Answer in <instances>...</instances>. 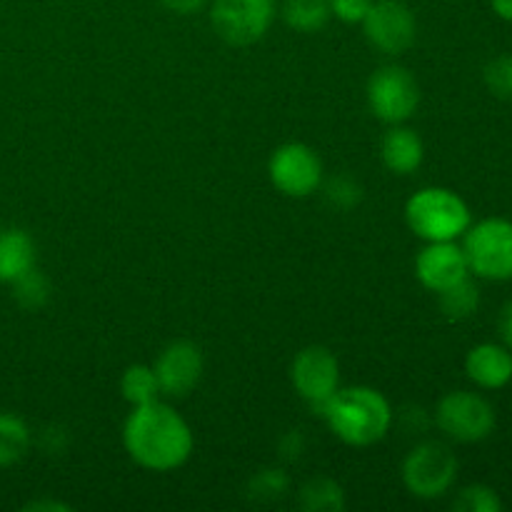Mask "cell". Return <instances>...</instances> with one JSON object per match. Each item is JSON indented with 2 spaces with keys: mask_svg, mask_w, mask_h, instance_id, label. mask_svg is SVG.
Listing matches in <instances>:
<instances>
[{
  "mask_svg": "<svg viewBox=\"0 0 512 512\" xmlns=\"http://www.w3.org/2000/svg\"><path fill=\"white\" fill-rule=\"evenodd\" d=\"M440 310L448 320L460 323V320L473 318L480 305V290L470 278H463L460 283L440 290Z\"/></svg>",
  "mask_w": 512,
  "mask_h": 512,
  "instance_id": "d6986e66",
  "label": "cell"
},
{
  "mask_svg": "<svg viewBox=\"0 0 512 512\" xmlns=\"http://www.w3.org/2000/svg\"><path fill=\"white\" fill-rule=\"evenodd\" d=\"M468 273L470 268L463 248H458L453 240L430 243L428 248L420 250L418 260H415V275L433 293L460 283L463 278H468Z\"/></svg>",
  "mask_w": 512,
  "mask_h": 512,
  "instance_id": "4fadbf2b",
  "label": "cell"
},
{
  "mask_svg": "<svg viewBox=\"0 0 512 512\" xmlns=\"http://www.w3.org/2000/svg\"><path fill=\"white\" fill-rule=\"evenodd\" d=\"M205 3H208V0H163L165 8L173 10V13H178V15L198 13V10H203Z\"/></svg>",
  "mask_w": 512,
  "mask_h": 512,
  "instance_id": "83f0119b",
  "label": "cell"
},
{
  "mask_svg": "<svg viewBox=\"0 0 512 512\" xmlns=\"http://www.w3.org/2000/svg\"><path fill=\"white\" fill-rule=\"evenodd\" d=\"M490 3H493V10L498 18L512 23V0H490Z\"/></svg>",
  "mask_w": 512,
  "mask_h": 512,
  "instance_id": "4dcf8cb0",
  "label": "cell"
},
{
  "mask_svg": "<svg viewBox=\"0 0 512 512\" xmlns=\"http://www.w3.org/2000/svg\"><path fill=\"white\" fill-rule=\"evenodd\" d=\"M210 20L225 43L253 45L273 25L275 0H215Z\"/></svg>",
  "mask_w": 512,
  "mask_h": 512,
  "instance_id": "ba28073f",
  "label": "cell"
},
{
  "mask_svg": "<svg viewBox=\"0 0 512 512\" xmlns=\"http://www.w3.org/2000/svg\"><path fill=\"white\" fill-rule=\"evenodd\" d=\"M323 418L343 443L368 448L385 438L393 425V410L383 393L358 385V388L338 390L325 408Z\"/></svg>",
  "mask_w": 512,
  "mask_h": 512,
  "instance_id": "7a4b0ae2",
  "label": "cell"
},
{
  "mask_svg": "<svg viewBox=\"0 0 512 512\" xmlns=\"http://www.w3.org/2000/svg\"><path fill=\"white\" fill-rule=\"evenodd\" d=\"M300 508L305 512H343L345 493L335 480L313 478L300 490Z\"/></svg>",
  "mask_w": 512,
  "mask_h": 512,
  "instance_id": "ffe728a7",
  "label": "cell"
},
{
  "mask_svg": "<svg viewBox=\"0 0 512 512\" xmlns=\"http://www.w3.org/2000/svg\"><path fill=\"white\" fill-rule=\"evenodd\" d=\"M325 198H328L335 208L348 210L360 203L363 188H360V183H355L353 178H348V175H338V178H333L325 185Z\"/></svg>",
  "mask_w": 512,
  "mask_h": 512,
  "instance_id": "484cf974",
  "label": "cell"
},
{
  "mask_svg": "<svg viewBox=\"0 0 512 512\" xmlns=\"http://www.w3.org/2000/svg\"><path fill=\"white\" fill-rule=\"evenodd\" d=\"M330 0H285V23L300 33H318L330 20Z\"/></svg>",
  "mask_w": 512,
  "mask_h": 512,
  "instance_id": "ac0fdd59",
  "label": "cell"
},
{
  "mask_svg": "<svg viewBox=\"0 0 512 512\" xmlns=\"http://www.w3.org/2000/svg\"><path fill=\"white\" fill-rule=\"evenodd\" d=\"M120 390H123V398L133 408L155 403L160 398L158 378H155V370L148 368V365H130L123 373V380H120Z\"/></svg>",
  "mask_w": 512,
  "mask_h": 512,
  "instance_id": "44dd1931",
  "label": "cell"
},
{
  "mask_svg": "<svg viewBox=\"0 0 512 512\" xmlns=\"http://www.w3.org/2000/svg\"><path fill=\"white\" fill-rule=\"evenodd\" d=\"M420 88L413 73L400 65H385L368 83V105L383 123H403L418 110Z\"/></svg>",
  "mask_w": 512,
  "mask_h": 512,
  "instance_id": "9c48e42d",
  "label": "cell"
},
{
  "mask_svg": "<svg viewBox=\"0 0 512 512\" xmlns=\"http://www.w3.org/2000/svg\"><path fill=\"white\" fill-rule=\"evenodd\" d=\"M458 478V458L438 440L418 445L403 463V483L415 498H443Z\"/></svg>",
  "mask_w": 512,
  "mask_h": 512,
  "instance_id": "5b68a950",
  "label": "cell"
},
{
  "mask_svg": "<svg viewBox=\"0 0 512 512\" xmlns=\"http://www.w3.org/2000/svg\"><path fill=\"white\" fill-rule=\"evenodd\" d=\"M373 0H330V13L343 23H363Z\"/></svg>",
  "mask_w": 512,
  "mask_h": 512,
  "instance_id": "4316f807",
  "label": "cell"
},
{
  "mask_svg": "<svg viewBox=\"0 0 512 512\" xmlns=\"http://www.w3.org/2000/svg\"><path fill=\"white\" fill-rule=\"evenodd\" d=\"M35 268V243L25 230H0V283L13 285L20 275Z\"/></svg>",
  "mask_w": 512,
  "mask_h": 512,
  "instance_id": "2e32d148",
  "label": "cell"
},
{
  "mask_svg": "<svg viewBox=\"0 0 512 512\" xmlns=\"http://www.w3.org/2000/svg\"><path fill=\"white\" fill-rule=\"evenodd\" d=\"M48 295H50L48 278H45L43 273H38L35 268L28 270L25 275H20V278L13 283V298L28 310L43 308Z\"/></svg>",
  "mask_w": 512,
  "mask_h": 512,
  "instance_id": "7402d4cb",
  "label": "cell"
},
{
  "mask_svg": "<svg viewBox=\"0 0 512 512\" xmlns=\"http://www.w3.org/2000/svg\"><path fill=\"white\" fill-rule=\"evenodd\" d=\"M485 85L498 100L512 103V55H498L485 65Z\"/></svg>",
  "mask_w": 512,
  "mask_h": 512,
  "instance_id": "cb8c5ba5",
  "label": "cell"
},
{
  "mask_svg": "<svg viewBox=\"0 0 512 512\" xmlns=\"http://www.w3.org/2000/svg\"><path fill=\"white\" fill-rule=\"evenodd\" d=\"M498 328H500V338H503L505 345H508V348L512 350V300L508 305H505L503 313H500Z\"/></svg>",
  "mask_w": 512,
  "mask_h": 512,
  "instance_id": "f1b7e54d",
  "label": "cell"
},
{
  "mask_svg": "<svg viewBox=\"0 0 512 512\" xmlns=\"http://www.w3.org/2000/svg\"><path fill=\"white\" fill-rule=\"evenodd\" d=\"M365 38L380 53L400 55L415 43V15L403 0H378L370 5L368 15L363 20Z\"/></svg>",
  "mask_w": 512,
  "mask_h": 512,
  "instance_id": "8fae6325",
  "label": "cell"
},
{
  "mask_svg": "<svg viewBox=\"0 0 512 512\" xmlns=\"http://www.w3.org/2000/svg\"><path fill=\"white\" fill-rule=\"evenodd\" d=\"M123 443L140 468L155 473L180 468L193 453V433L188 423L160 400L133 408L125 420Z\"/></svg>",
  "mask_w": 512,
  "mask_h": 512,
  "instance_id": "6da1fadb",
  "label": "cell"
},
{
  "mask_svg": "<svg viewBox=\"0 0 512 512\" xmlns=\"http://www.w3.org/2000/svg\"><path fill=\"white\" fill-rule=\"evenodd\" d=\"M30 450V430L23 418L0 413V468L20 463Z\"/></svg>",
  "mask_w": 512,
  "mask_h": 512,
  "instance_id": "e0dca14e",
  "label": "cell"
},
{
  "mask_svg": "<svg viewBox=\"0 0 512 512\" xmlns=\"http://www.w3.org/2000/svg\"><path fill=\"white\" fill-rule=\"evenodd\" d=\"M465 373L485 390L505 388L512 380V353L495 343L475 345L465 358Z\"/></svg>",
  "mask_w": 512,
  "mask_h": 512,
  "instance_id": "5bb4252c",
  "label": "cell"
},
{
  "mask_svg": "<svg viewBox=\"0 0 512 512\" xmlns=\"http://www.w3.org/2000/svg\"><path fill=\"white\" fill-rule=\"evenodd\" d=\"M470 273L485 280H512V223L488 218L465 230L463 245Z\"/></svg>",
  "mask_w": 512,
  "mask_h": 512,
  "instance_id": "277c9868",
  "label": "cell"
},
{
  "mask_svg": "<svg viewBox=\"0 0 512 512\" xmlns=\"http://www.w3.org/2000/svg\"><path fill=\"white\" fill-rule=\"evenodd\" d=\"M290 380L300 398L310 405V410L318 415L325 413L333 395L340 385V365L338 358L323 345H310L300 350L298 358L290 368Z\"/></svg>",
  "mask_w": 512,
  "mask_h": 512,
  "instance_id": "52a82bcc",
  "label": "cell"
},
{
  "mask_svg": "<svg viewBox=\"0 0 512 512\" xmlns=\"http://www.w3.org/2000/svg\"><path fill=\"white\" fill-rule=\"evenodd\" d=\"M288 490V475L283 470H260L253 480H250V495L260 503H273V500L283 498Z\"/></svg>",
  "mask_w": 512,
  "mask_h": 512,
  "instance_id": "d4e9b609",
  "label": "cell"
},
{
  "mask_svg": "<svg viewBox=\"0 0 512 512\" xmlns=\"http://www.w3.org/2000/svg\"><path fill=\"white\" fill-rule=\"evenodd\" d=\"M270 180L290 198H308L323 180V163L318 153L303 143H288L270 158Z\"/></svg>",
  "mask_w": 512,
  "mask_h": 512,
  "instance_id": "30bf717a",
  "label": "cell"
},
{
  "mask_svg": "<svg viewBox=\"0 0 512 512\" xmlns=\"http://www.w3.org/2000/svg\"><path fill=\"white\" fill-rule=\"evenodd\" d=\"M405 220L418 238L428 243L455 240L470 228V208L448 188H425L405 205Z\"/></svg>",
  "mask_w": 512,
  "mask_h": 512,
  "instance_id": "3957f363",
  "label": "cell"
},
{
  "mask_svg": "<svg viewBox=\"0 0 512 512\" xmlns=\"http://www.w3.org/2000/svg\"><path fill=\"white\" fill-rule=\"evenodd\" d=\"M153 370L160 385V395L185 398L198 388L200 375H203V353L190 340H178L160 353Z\"/></svg>",
  "mask_w": 512,
  "mask_h": 512,
  "instance_id": "7c38bea8",
  "label": "cell"
},
{
  "mask_svg": "<svg viewBox=\"0 0 512 512\" xmlns=\"http://www.w3.org/2000/svg\"><path fill=\"white\" fill-rule=\"evenodd\" d=\"M380 155H383L385 168L393 170L395 175H410L423 163L425 148L415 130L395 125L393 130L385 133L383 143H380Z\"/></svg>",
  "mask_w": 512,
  "mask_h": 512,
  "instance_id": "9a60e30c",
  "label": "cell"
},
{
  "mask_svg": "<svg viewBox=\"0 0 512 512\" xmlns=\"http://www.w3.org/2000/svg\"><path fill=\"white\" fill-rule=\"evenodd\" d=\"M23 510H28V512H33V510H35V512H40V510H50V512L60 510V512H68L70 505L58 503V500H33V503L25 505Z\"/></svg>",
  "mask_w": 512,
  "mask_h": 512,
  "instance_id": "f546056e",
  "label": "cell"
},
{
  "mask_svg": "<svg viewBox=\"0 0 512 512\" xmlns=\"http://www.w3.org/2000/svg\"><path fill=\"white\" fill-rule=\"evenodd\" d=\"M438 428L458 443H480L495 430V410L483 395L455 390L438 403Z\"/></svg>",
  "mask_w": 512,
  "mask_h": 512,
  "instance_id": "8992f818",
  "label": "cell"
},
{
  "mask_svg": "<svg viewBox=\"0 0 512 512\" xmlns=\"http://www.w3.org/2000/svg\"><path fill=\"white\" fill-rule=\"evenodd\" d=\"M453 510L458 512H500L503 500L488 485H468L453 500Z\"/></svg>",
  "mask_w": 512,
  "mask_h": 512,
  "instance_id": "603a6c76",
  "label": "cell"
}]
</instances>
